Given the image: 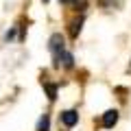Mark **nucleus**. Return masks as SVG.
Segmentation results:
<instances>
[{
    "label": "nucleus",
    "instance_id": "obj_1",
    "mask_svg": "<svg viewBox=\"0 0 131 131\" xmlns=\"http://www.w3.org/2000/svg\"><path fill=\"white\" fill-rule=\"evenodd\" d=\"M116 122H118V112L116 109H107V112L103 114V127L105 129H112Z\"/></svg>",
    "mask_w": 131,
    "mask_h": 131
},
{
    "label": "nucleus",
    "instance_id": "obj_5",
    "mask_svg": "<svg viewBox=\"0 0 131 131\" xmlns=\"http://www.w3.org/2000/svg\"><path fill=\"white\" fill-rule=\"evenodd\" d=\"M44 88H46V92H48V98L55 101V98H57V88H55V85H50V83H44Z\"/></svg>",
    "mask_w": 131,
    "mask_h": 131
},
{
    "label": "nucleus",
    "instance_id": "obj_9",
    "mask_svg": "<svg viewBox=\"0 0 131 131\" xmlns=\"http://www.w3.org/2000/svg\"><path fill=\"white\" fill-rule=\"evenodd\" d=\"M44 2H46V0H44Z\"/></svg>",
    "mask_w": 131,
    "mask_h": 131
},
{
    "label": "nucleus",
    "instance_id": "obj_8",
    "mask_svg": "<svg viewBox=\"0 0 131 131\" xmlns=\"http://www.w3.org/2000/svg\"><path fill=\"white\" fill-rule=\"evenodd\" d=\"M59 2H72V0H59Z\"/></svg>",
    "mask_w": 131,
    "mask_h": 131
},
{
    "label": "nucleus",
    "instance_id": "obj_2",
    "mask_svg": "<svg viewBox=\"0 0 131 131\" xmlns=\"http://www.w3.org/2000/svg\"><path fill=\"white\" fill-rule=\"evenodd\" d=\"M61 122H63L66 127H74L77 122H79V114H77L74 109H68V112L61 114Z\"/></svg>",
    "mask_w": 131,
    "mask_h": 131
},
{
    "label": "nucleus",
    "instance_id": "obj_4",
    "mask_svg": "<svg viewBox=\"0 0 131 131\" xmlns=\"http://www.w3.org/2000/svg\"><path fill=\"white\" fill-rule=\"evenodd\" d=\"M81 24H83V20H72V24H70V33H72V37H77L79 35V31H81Z\"/></svg>",
    "mask_w": 131,
    "mask_h": 131
},
{
    "label": "nucleus",
    "instance_id": "obj_6",
    "mask_svg": "<svg viewBox=\"0 0 131 131\" xmlns=\"http://www.w3.org/2000/svg\"><path fill=\"white\" fill-rule=\"evenodd\" d=\"M72 5H74L77 11H85L88 9V0H72Z\"/></svg>",
    "mask_w": 131,
    "mask_h": 131
},
{
    "label": "nucleus",
    "instance_id": "obj_3",
    "mask_svg": "<svg viewBox=\"0 0 131 131\" xmlns=\"http://www.w3.org/2000/svg\"><path fill=\"white\" fill-rule=\"evenodd\" d=\"M50 50L55 52V55H59V52L63 50V37H61L59 33H55L50 37Z\"/></svg>",
    "mask_w": 131,
    "mask_h": 131
},
{
    "label": "nucleus",
    "instance_id": "obj_7",
    "mask_svg": "<svg viewBox=\"0 0 131 131\" xmlns=\"http://www.w3.org/2000/svg\"><path fill=\"white\" fill-rule=\"evenodd\" d=\"M48 129V116H42L37 122V131H46Z\"/></svg>",
    "mask_w": 131,
    "mask_h": 131
}]
</instances>
